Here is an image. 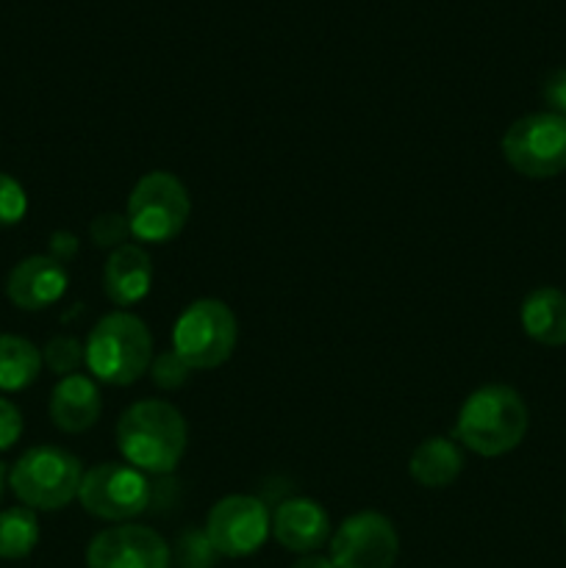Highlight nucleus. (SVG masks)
Masks as SVG:
<instances>
[{"instance_id":"aec40b11","label":"nucleus","mask_w":566,"mask_h":568,"mask_svg":"<svg viewBox=\"0 0 566 568\" xmlns=\"http://www.w3.org/2000/svg\"><path fill=\"white\" fill-rule=\"evenodd\" d=\"M42 361L50 366V372L67 377V375H75L78 366L87 364V349H83V344L78 342V338L55 336L50 338L48 347H44Z\"/></svg>"},{"instance_id":"f257e3e1","label":"nucleus","mask_w":566,"mask_h":568,"mask_svg":"<svg viewBox=\"0 0 566 568\" xmlns=\"http://www.w3.org/2000/svg\"><path fill=\"white\" fill-rule=\"evenodd\" d=\"M186 419L164 399H139L117 422V447L144 475H170L186 453Z\"/></svg>"},{"instance_id":"39448f33","label":"nucleus","mask_w":566,"mask_h":568,"mask_svg":"<svg viewBox=\"0 0 566 568\" xmlns=\"http://www.w3.org/2000/svg\"><path fill=\"white\" fill-rule=\"evenodd\" d=\"M236 314L214 297L189 303L172 327V349L192 372H209L225 364L236 349Z\"/></svg>"},{"instance_id":"b1692460","label":"nucleus","mask_w":566,"mask_h":568,"mask_svg":"<svg viewBox=\"0 0 566 568\" xmlns=\"http://www.w3.org/2000/svg\"><path fill=\"white\" fill-rule=\"evenodd\" d=\"M216 558L214 547L209 544L205 532H186L178 544V560L183 568H209Z\"/></svg>"},{"instance_id":"f3484780","label":"nucleus","mask_w":566,"mask_h":568,"mask_svg":"<svg viewBox=\"0 0 566 568\" xmlns=\"http://www.w3.org/2000/svg\"><path fill=\"white\" fill-rule=\"evenodd\" d=\"M464 453H461L458 444L453 438L433 436L425 438L420 447L414 449L408 460V471L420 486L425 488H447L464 471Z\"/></svg>"},{"instance_id":"4be33fe9","label":"nucleus","mask_w":566,"mask_h":568,"mask_svg":"<svg viewBox=\"0 0 566 568\" xmlns=\"http://www.w3.org/2000/svg\"><path fill=\"white\" fill-rule=\"evenodd\" d=\"M28 211V194L11 175L0 172V227H11L22 222Z\"/></svg>"},{"instance_id":"4468645a","label":"nucleus","mask_w":566,"mask_h":568,"mask_svg":"<svg viewBox=\"0 0 566 568\" xmlns=\"http://www.w3.org/2000/svg\"><path fill=\"white\" fill-rule=\"evenodd\" d=\"M153 286V261L139 244H122L111 250L103 266V294L117 308H131L142 303Z\"/></svg>"},{"instance_id":"9d476101","label":"nucleus","mask_w":566,"mask_h":568,"mask_svg":"<svg viewBox=\"0 0 566 568\" xmlns=\"http://www.w3.org/2000/svg\"><path fill=\"white\" fill-rule=\"evenodd\" d=\"M397 530L375 510L350 516L331 536V560L336 568H392L397 564Z\"/></svg>"},{"instance_id":"20e7f679","label":"nucleus","mask_w":566,"mask_h":568,"mask_svg":"<svg viewBox=\"0 0 566 568\" xmlns=\"http://www.w3.org/2000/svg\"><path fill=\"white\" fill-rule=\"evenodd\" d=\"M83 480L81 460L61 447H31L9 471L14 497L31 510H61L78 499Z\"/></svg>"},{"instance_id":"412c9836","label":"nucleus","mask_w":566,"mask_h":568,"mask_svg":"<svg viewBox=\"0 0 566 568\" xmlns=\"http://www.w3.org/2000/svg\"><path fill=\"white\" fill-rule=\"evenodd\" d=\"M128 236H131V225H128L125 214H98L89 225V239H92L94 247L100 250H117L122 244H128Z\"/></svg>"},{"instance_id":"dca6fc26","label":"nucleus","mask_w":566,"mask_h":568,"mask_svg":"<svg viewBox=\"0 0 566 568\" xmlns=\"http://www.w3.org/2000/svg\"><path fill=\"white\" fill-rule=\"evenodd\" d=\"M522 331L544 347L566 344V294L555 286H538L522 300Z\"/></svg>"},{"instance_id":"cd10ccee","label":"nucleus","mask_w":566,"mask_h":568,"mask_svg":"<svg viewBox=\"0 0 566 568\" xmlns=\"http://www.w3.org/2000/svg\"><path fill=\"white\" fill-rule=\"evenodd\" d=\"M292 568H336L331 558H325V555H303V558L297 560Z\"/></svg>"},{"instance_id":"f03ea898","label":"nucleus","mask_w":566,"mask_h":568,"mask_svg":"<svg viewBox=\"0 0 566 568\" xmlns=\"http://www.w3.org/2000/svg\"><path fill=\"white\" fill-rule=\"evenodd\" d=\"M530 414L516 388L492 383L481 386L461 405L455 438L483 458L508 455L525 442Z\"/></svg>"},{"instance_id":"c85d7f7f","label":"nucleus","mask_w":566,"mask_h":568,"mask_svg":"<svg viewBox=\"0 0 566 568\" xmlns=\"http://www.w3.org/2000/svg\"><path fill=\"white\" fill-rule=\"evenodd\" d=\"M0 497H3V466H0Z\"/></svg>"},{"instance_id":"7ed1b4c3","label":"nucleus","mask_w":566,"mask_h":568,"mask_svg":"<svg viewBox=\"0 0 566 568\" xmlns=\"http://www.w3.org/2000/svg\"><path fill=\"white\" fill-rule=\"evenodd\" d=\"M87 366L105 386H131L153 364V336L137 314H105L89 333Z\"/></svg>"},{"instance_id":"f8f14e48","label":"nucleus","mask_w":566,"mask_h":568,"mask_svg":"<svg viewBox=\"0 0 566 568\" xmlns=\"http://www.w3.org/2000/svg\"><path fill=\"white\" fill-rule=\"evenodd\" d=\"M67 270L53 255L22 258L6 277V297L22 311H44L67 292Z\"/></svg>"},{"instance_id":"a878e982","label":"nucleus","mask_w":566,"mask_h":568,"mask_svg":"<svg viewBox=\"0 0 566 568\" xmlns=\"http://www.w3.org/2000/svg\"><path fill=\"white\" fill-rule=\"evenodd\" d=\"M542 98L553 114L566 116V67L549 72L547 81H544L542 87Z\"/></svg>"},{"instance_id":"423d86ee","label":"nucleus","mask_w":566,"mask_h":568,"mask_svg":"<svg viewBox=\"0 0 566 568\" xmlns=\"http://www.w3.org/2000/svg\"><path fill=\"white\" fill-rule=\"evenodd\" d=\"M192 200L181 178L155 170L137 181L128 197V225L131 236L144 244H166L186 227Z\"/></svg>"},{"instance_id":"9b49d317","label":"nucleus","mask_w":566,"mask_h":568,"mask_svg":"<svg viewBox=\"0 0 566 568\" xmlns=\"http://www.w3.org/2000/svg\"><path fill=\"white\" fill-rule=\"evenodd\" d=\"M89 568H170L164 538L144 525H117L98 532L87 549Z\"/></svg>"},{"instance_id":"1a4fd4ad","label":"nucleus","mask_w":566,"mask_h":568,"mask_svg":"<svg viewBox=\"0 0 566 568\" xmlns=\"http://www.w3.org/2000/svg\"><path fill=\"white\" fill-rule=\"evenodd\" d=\"M203 532L222 558H250L270 538L272 516L259 497L231 494L209 510Z\"/></svg>"},{"instance_id":"0eeeda50","label":"nucleus","mask_w":566,"mask_h":568,"mask_svg":"<svg viewBox=\"0 0 566 568\" xmlns=\"http://www.w3.org/2000/svg\"><path fill=\"white\" fill-rule=\"evenodd\" d=\"M503 155L514 172L530 181L566 172V116L553 111L519 116L503 136Z\"/></svg>"},{"instance_id":"5701e85b","label":"nucleus","mask_w":566,"mask_h":568,"mask_svg":"<svg viewBox=\"0 0 566 568\" xmlns=\"http://www.w3.org/2000/svg\"><path fill=\"white\" fill-rule=\"evenodd\" d=\"M189 372H192V369L183 364V358L175 353V349L155 355L153 364H150V377H153L155 386L164 388V392L181 388L183 383L189 381Z\"/></svg>"},{"instance_id":"bb28decb","label":"nucleus","mask_w":566,"mask_h":568,"mask_svg":"<svg viewBox=\"0 0 566 568\" xmlns=\"http://www.w3.org/2000/svg\"><path fill=\"white\" fill-rule=\"evenodd\" d=\"M75 253H78L75 236H72V233H55V236H53V258L61 261V264H67V261H70Z\"/></svg>"},{"instance_id":"6e6552de","label":"nucleus","mask_w":566,"mask_h":568,"mask_svg":"<svg viewBox=\"0 0 566 568\" xmlns=\"http://www.w3.org/2000/svg\"><path fill=\"white\" fill-rule=\"evenodd\" d=\"M150 499H153V486L148 475L120 460L94 464L92 469L83 471L81 488H78V503L87 514L103 521H120V525L142 516L150 508Z\"/></svg>"},{"instance_id":"ddd939ff","label":"nucleus","mask_w":566,"mask_h":568,"mask_svg":"<svg viewBox=\"0 0 566 568\" xmlns=\"http://www.w3.org/2000/svg\"><path fill=\"white\" fill-rule=\"evenodd\" d=\"M272 536L289 552L314 555L331 541V516L314 499H283L272 514Z\"/></svg>"},{"instance_id":"393cba45","label":"nucleus","mask_w":566,"mask_h":568,"mask_svg":"<svg viewBox=\"0 0 566 568\" xmlns=\"http://www.w3.org/2000/svg\"><path fill=\"white\" fill-rule=\"evenodd\" d=\"M22 436V414L14 403L0 397V453L14 447Z\"/></svg>"},{"instance_id":"6ab92c4d","label":"nucleus","mask_w":566,"mask_h":568,"mask_svg":"<svg viewBox=\"0 0 566 568\" xmlns=\"http://www.w3.org/2000/svg\"><path fill=\"white\" fill-rule=\"evenodd\" d=\"M39 521L31 508H6L0 510V558L22 560L37 549Z\"/></svg>"},{"instance_id":"a211bd4d","label":"nucleus","mask_w":566,"mask_h":568,"mask_svg":"<svg viewBox=\"0 0 566 568\" xmlns=\"http://www.w3.org/2000/svg\"><path fill=\"white\" fill-rule=\"evenodd\" d=\"M42 353L28 338L0 336V392H22L42 372Z\"/></svg>"},{"instance_id":"2eb2a0df","label":"nucleus","mask_w":566,"mask_h":568,"mask_svg":"<svg viewBox=\"0 0 566 568\" xmlns=\"http://www.w3.org/2000/svg\"><path fill=\"white\" fill-rule=\"evenodd\" d=\"M103 399L98 386L87 375H67L50 394V419L61 433H83L98 425Z\"/></svg>"}]
</instances>
